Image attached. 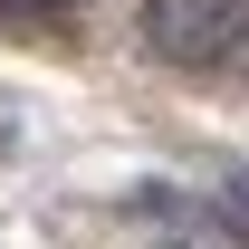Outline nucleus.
<instances>
[{
    "label": "nucleus",
    "instance_id": "2",
    "mask_svg": "<svg viewBox=\"0 0 249 249\" xmlns=\"http://www.w3.org/2000/svg\"><path fill=\"white\" fill-rule=\"evenodd\" d=\"M0 10H58V0H0Z\"/></svg>",
    "mask_w": 249,
    "mask_h": 249
},
{
    "label": "nucleus",
    "instance_id": "1",
    "mask_svg": "<svg viewBox=\"0 0 249 249\" xmlns=\"http://www.w3.org/2000/svg\"><path fill=\"white\" fill-rule=\"evenodd\" d=\"M144 48L173 67L249 58V0H144Z\"/></svg>",
    "mask_w": 249,
    "mask_h": 249
}]
</instances>
